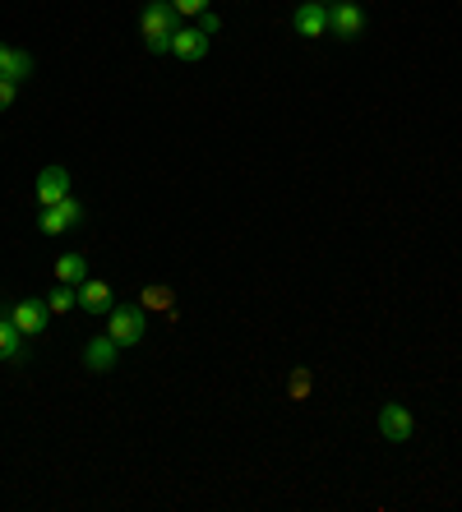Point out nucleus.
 Returning a JSON list of instances; mask_svg holds the SVG:
<instances>
[{
    "mask_svg": "<svg viewBox=\"0 0 462 512\" xmlns=\"http://www.w3.org/2000/svg\"><path fill=\"white\" fill-rule=\"evenodd\" d=\"M79 217H84V203L74 199V194H65L61 203L42 208V217H37V231H42V236H61V231H70Z\"/></svg>",
    "mask_w": 462,
    "mask_h": 512,
    "instance_id": "obj_4",
    "label": "nucleus"
},
{
    "mask_svg": "<svg viewBox=\"0 0 462 512\" xmlns=\"http://www.w3.org/2000/svg\"><path fill=\"white\" fill-rule=\"evenodd\" d=\"M47 310H51V314H70V310H79V286L56 282V286L47 291Z\"/></svg>",
    "mask_w": 462,
    "mask_h": 512,
    "instance_id": "obj_15",
    "label": "nucleus"
},
{
    "mask_svg": "<svg viewBox=\"0 0 462 512\" xmlns=\"http://www.w3.org/2000/svg\"><path fill=\"white\" fill-rule=\"evenodd\" d=\"M111 305H116V296H111V286L102 277H88L79 286V310L84 314H111Z\"/></svg>",
    "mask_w": 462,
    "mask_h": 512,
    "instance_id": "obj_11",
    "label": "nucleus"
},
{
    "mask_svg": "<svg viewBox=\"0 0 462 512\" xmlns=\"http://www.w3.org/2000/svg\"><path fill=\"white\" fill-rule=\"evenodd\" d=\"M144 333H148V314L144 310H134V305H111V314H107V337L116 346H139L144 342Z\"/></svg>",
    "mask_w": 462,
    "mask_h": 512,
    "instance_id": "obj_2",
    "label": "nucleus"
},
{
    "mask_svg": "<svg viewBox=\"0 0 462 512\" xmlns=\"http://www.w3.org/2000/svg\"><path fill=\"white\" fill-rule=\"evenodd\" d=\"M329 33L342 37V42H356L365 33V10L356 0H333L329 5Z\"/></svg>",
    "mask_w": 462,
    "mask_h": 512,
    "instance_id": "obj_3",
    "label": "nucleus"
},
{
    "mask_svg": "<svg viewBox=\"0 0 462 512\" xmlns=\"http://www.w3.org/2000/svg\"><path fill=\"white\" fill-rule=\"evenodd\" d=\"M65 194H70V171L65 167H42V176H37V203L51 208V203H61Z\"/></svg>",
    "mask_w": 462,
    "mask_h": 512,
    "instance_id": "obj_10",
    "label": "nucleus"
},
{
    "mask_svg": "<svg viewBox=\"0 0 462 512\" xmlns=\"http://www.w3.org/2000/svg\"><path fill=\"white\" fill-rule=\"evenodd\" d=\"M14 97H19V84L0 74V111H10V107H14Z\"/></svg>",
    "mask_w": 462,
    "mask_h": 512,
    "instance_id": "obj_18",
    "label": "nucleus"
},
{
    "mask_svg": "<svg viewBox=\"0 0 462 512\" xmlns=\"http://www.w3.org/2000/svg\"><path fill=\"white\" fill-rule=\"evenodd\" d=\"M199 28H204L208 37H213V33H218V28H222V19H218V14H213V10H204V14H199Z\"/></svg>",
    "mask_w": 462,
    "mask_h": 512,
    "instance_id": "obj_20",
    "label": "nucleus"
},
{
    "mask_svg": "<svg viewBox=\"0 0 462 512\" xmlns=\"http://www.w3.org/2000/svg\"><path fill=\"white\" fill-rule=\"evenodd\" d=\"M292 28L301 37H329V5H319V0H301V10L292 14Z\"/></svg>",
    "mask_w": 462,
    "mask_h": 512,
    "instance_id": "obj_9",
    "label": "nucleus"
},
{
    "mask_svg": "<svg viewBox=\"0 0 462 512\" xmlns=\"http://www.w3.org/2000/svg\"><path fill=\"white\" fill-rule=\"evenodd\" d=\"M0 74H5V79H14V84H24V79H33V74H37V60L28 56V51L5 47V42H0Z\"/></svg>",
    "mask_w": 462,
    "mask_h": 512,
    "instance_id": "obj_12",
    "label": "nucleus"
},
{
    "mask_svg": "<svg viewBox=\"0 0 462 512\" xmlns=\"http://www.w3.org/2000/svg\"><path fill=\"white\" fill-rule=\"evenodd\" d=\"M5 314H10V323L24 337H42V333H47V314L51 310H47V300H33V296H28V300H14Z\"/></svg>",
    "mask_w": 462,
    "mask_h": 512,
    "instance_id": "obj_5",
    "label": "nucleus"
},
{
    "mask_svg": "<svg viewBox=\"0 0 462 512\" xmlns=\"http://www.w3.org/2000/svg\"><path fill=\"white\" fill-rule=\"evenodd\" d=\"M379 434L389 443H407L416 434V420H412V411L407 406H398V402H389V406H379Z\"/></svg>",
    "mask_w": 462,
    "mask_h": 512,
    "instance_id": "obj_6",
    "label": "nucleus"
},
{
    "mask_svg": "<svg viewBox=\"0 0 462 512\" xmlns=\"http://www.w3.org/2000/svg\"><path fill=\"white\" fill-rule=\"evenodd\" d=\"M208 42H213V37H208L199 24L176 28V37H171V56L185 60V65H195V60H204V56H208Z\"/></svg>",
    "mask_w": 462,
    "mask_h": 512,
    "instance_id": "obj_7",
    "label": "nucleus"
},
{
    "mask_svg": "<svg viewBox=\"0 0 462 512\" xmlns=\"http://www.w3.org/2000/svg\"><path fill=\"white\" fill-rule=\"evenodd\" d=\"M310 393V370H296L292 374V397H305Z\"/></svg>",
    "mask_w": 462,
    "mask_h": 512,
    "instance_id": "obj_19",
    "label": "nucleus"
},
{
    "mask_svg": "<svg viewBox=\"0 0 462 512\" xmlns=\"http://www.w3.org/2000/svg\"><path fill=\"white\" fill-rule=\"evenodd\" d=\"M116 360H121V346L111 342L107 333H98V337H88V342H84V370L111 374V370H116Z\"/></svg>",
    "mask_w": 462,
    "mask_h": 512,
    "instance_id": "obj_8",
    "label": "nucleus"
},
{
    "mask_svg": "<svg viewBox=\"0 0 462 512\" xmlns=\"http://www.w3.org/2000/svg\"><path fill=\"white\" fill-rule=\"evenodd\" d=\"M171 5H176V14H181V19H199L213 0H171Z\"/></svg>",
    "mask_w": 462,
    "mask_h": 512,
    "instance_id": "obj_17",
    "label": "nucleus"
},
{
    "mask_svg": "<svg viewBox=\"0 0 462 512\" xmlns=\"http://www.w3.org/2000/svg\"><path fill=\"white\" fill-rule=\"evenodd\" d=\"M176 28H181V14H176V5H171V0H153V5L139 14V33H144V47L153 51V56L171 51Z\"/></svg>",
    "mask_w": 462,
    "mask_h": 512,
    "instance_id": "obj_1",
    "label": "nucleus"
},
{
    "mask_svg": "<svg viewBox=\"0 0 462 512\" xmlns=\"http://www.w3.org/2000/svg\"><path fill=\"white\" fill-rule=\"evenodd\" d=\"M319 5H333V0H319Z\"/></svg>",
    "mask_w": 462,
    "mask_h": 512,
    "instance_id": "obj_21",
    "label": "nucleus"
},
{
    "mask_svg": "<svg viewBox=\"0 0 462 512\" xmlns=\"http://www.w3.org/2000/svg\"><path fill=\"white\" fill-rule=\"evenodd\" d=\"M24 342H28V337L10 323V314H0V365H19V360L28 356Z\"/></svg>",
    "mask_w": 462,
    "mask_h": 512,
    "instance_id": "obj_13",
    "label": "nucleus"
},
{
    "mask_svg": "<svg viewBox=\"0 0 462 512\" xmlns=\"http://www.w3.org/2000/svg\"><path fill=\"white\" fill-rule=\"evenodd\" d=\"M56 282L84 286L88 282V259L84 254H61V259H56Z\"/></svg>",
    "mask_w": 462,
    "mask_h": 512,
    "instance_id": "obj_14",
    "label": "nucleus"
},
{
    "mask_svg": "<svg viewBox=\"0 0 462 512\" xmlns=\"http://www.w3.org/2000/svg\"><path fill=\"white\" fill-rule=\"evenodd\" d=\"M171 291L167 286H144V310H171Z\"/></svg>",
    "mask_w": 462,
    "mask_h": 512,
    "instance_id": "obj_16",
    "label": "nucleus"
}]
</instances>
